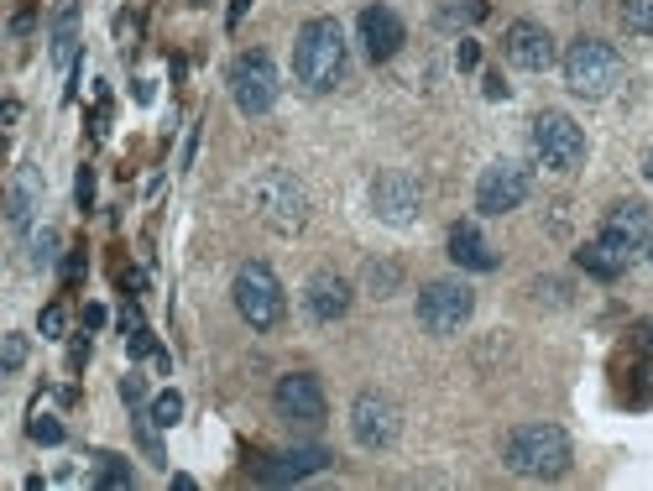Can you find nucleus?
Segmentation results:
<instances>
[{"label":"nucleus","mask_w":653,"mask_h":491,"mask_svg":"<svg viewBox=\"0 0 653 491\" xmlns=\"http://www.w3.org/2000/svg\"><path fill=\"white\" fill-rule=\"evenodd\" d=\"M152 418H157V429H173L183 418V397L178 392H157L152 397Z\"/></svg>","instance_id":"c85d7f7f"},{"label":"nucleus","mask_w":653,"mask_h":491,"mask_svg":"<svg viewBox=\"0 0 653 491\" xmlns=\"http://www.w3.org/2000/svg\"><path fill=\"white\" fill-rule=\"evenodd\" d=\"M27 251H32L27 262H32L37 272H42V267H53V262H58V230H53V225H37V230H32V241H27Z\"/></svg>","instance_id":"b1692460"},{"label":"nucleus","mask_w":653,"mask_h":491,"mask_svg":"<svg viewBox=\"0 0 653 491\" xmlns=\"http://www.w3.org/2000/svg\"><path fill=\"white\" fill-rule=\"evenodd\" d=\"M533 157L554 173H575L586 162V131H580L565 110H544L533 121Z\"/></svg>","instance_id":"423d86ee"},{"label":"nucleus","mask_w":653,"mask_h":491,"mask_svg":"<svg viewBox=\"0 0 653 491\" xmlns=\"http://www.w3.org/2000/svg\"><path fill=\"white\" fill-rule=\"evenodd\" d=\"M37 204H42V178H37V168H21V173L11 178V194H6V220H11V230H27L32 215H37Z\"/></svg>","instance_id":"412c9836"},{"label":"nucleus","mask_w":653,"mask_h":491,"mask_svg":"<svg viewBox=\"0 0 653 491\" xmlns=\"http://www.w3.org/2000/svg\"><path fill=\"white\" fill-rule=\"evenodd\" d=\"M0 121L16 126V121H21V105H16V100H6V105H0Z\"/></svg>","instance_id":"e433bc0d"},{"label":"nucleus","mask_w":653,"mask_h":491,"mask_svg":"<svg viewBox=\"0 0 653 491\" xmlns=\"http://www.w3.org/2000/svg\"><path fill=\"white\" fill-rule=\"evenodd\" d=\"M622 27L638 37H653V0H622Z\"/></svg>","instance_id":"bb28decb"},{"label":"nucleus","mask_w":653,"mask_h":491,"mask_svg":"<svg viewBox=\"0 0 653 491\" xmlns=\"http://www.w3.org/2000/svg\"><path fill=\"white\" fill-rule=\"evenodd\" d=\"M246 16V0H236V6H230V21H241Z\"/></svg>","instance_id":"4c0bfd02"},{"label":"nucleus","mask_w":653,"mask_h":491,"mask_svg":"<svg viewBox=\"0 0 653 491\" xmlns=\"http://www.w3.org/2000/svg\"><path fill=\"white\" fill-rule=\"evenodd\" d=\"M251 209L262 215L272 230H283V236H293V230H303V220H309V194H303V183L283 168H272L251 183Z\"/></svg>","instance_id":"39448f33"},{"label":"nucleus","mask_w":653,"mask_h":491,"mask_svg":"<svg viewBox=\"0 0 653 491\" xmlns=\"http://www.w3.org/2000/svg\"><path fill=\"white\" fill-rule=\"evenodd\" d=\"M27 439H32V444H63V418H53L48 408H32Z\"/></svg>","instance_id":"a878e982"},{"label":"nucleus","mask_w":653,"mask_h":491,"mask_svg":"<svg viewBox=\"0 0 653 491\" xmlns=\"http://www.w3.org/2000/svg\"><path fill=\"white\" fill-rule=\"evenodd\" d=\"M272 403H277V413H283V424H293V429H319L324 424V387L309 377V371H288L283 382H277V392H272Z\"/></svg>","instance_id":"9b49d317"},{"label":"nucleus","mask_w":653,"mask_h":491,"mask_svg":"<svg viewBox=\"0 0 653 491\" xmlns=\"http://www.w3.org/2000/svg\"><path fill=\"white\" fill-rule=\"evenodd\" d=\"M37 330H42V340H63V330H68V314H63V303H48V309L37 314Z\"/></svg>","instance_id":"c756f323"},{"label":"nucleus","mask_w":653,"mask_h":491,"mask_svg":"<svg viewBox=\"0 0 653 491\" xmlns=\"http://www.w3.org/2000/svg\"><path fill=\"white\" fill-rule=\"evenodd\" d=\"M648 262H653V241H648Z\"/></svg>","instance_id":"ea45409f"},{"label":"nucleus","mask_w":653,"mask_h":491,"mask_svg":"<svg viewBox=\"0 0 653 491\" xmlns=\"http://www.w3.org/2000/svg\"><path fill=\"white\" fill-rule=\"evenodd\" d=\"M643 173H648V183H653V152H648V162H643Z\"/></svg>","instance_id":"58836bf2"},{"label":"nucleus","mask_w":653,"mask_h":491,"mask_svg":"<svg viewBox=\"0 0 653 491\" xmlns=\"http://www.w3.org/2000/svg\"><path fill=\"white\" fill-rule=\"evenodd\" d=\"M68 361H74V366H84V361H89V335H84V340H74V350H68Z\"/></svg>","instance_id":"f704fd0d"},{"label":"nucleus","mask_w":653,"mask_h":491,"mask_svg":"<svg viewBox=\"0 0 653 491\" xmlns=\"http://www.w3.org/2000/svg\"><path fill=\"white\" fill-rule=\"evenodd\" d=\"M131 465L121 455H95V486L100 491H131Z\"/></svg>","instance_id":"5701e85b"},{"label":"nucleus","mask_w":653,"mask_h":491,"mask_svg":"<svg viewBox=\"0 0 653 491\" xmlns=\"http://www.w3.org/2000/svg\"><path fill=\"white\" fill-rule=\"evenodd\" d=\"M356 32H361V42H366V58H371V63L398 58V48L408 42L403 16L392 11V6H366V11L356 16Z\"/></svg>","instance_id":"ddd939ff"},{"label":"nucleus","mask_w":653,"mask_h":491,"mask_svg":"<svg viewBox=\"0 0 653 491\" xmlns=\"http://www.w3.org/2000/svg\"><path fill=\"white\" fill-rule=\"evenodd\" d=\"M502 465L528 481H554L570 471V434L559 424H518L502 439Z\"/></svg>","instance_id":"f03ea898"},{"label":"nucleus","mask_w":653,"mask_h":491,"mask_svg":"<svg viewBox=\"0 0 653 491\" xmlns=\"http://www.w3.org/2000/svg\"><path fill=\"white\" fill-rule=\"evenodd\" d=\"M303 309H309V319L319 324H335L351 314V283H345L340 272H314L309 283H303Z\"/></svg>","instance_id":"2eb2a0df"},{"label":"nucleus","mask_w":653,"mask_h":491,"mask_svg":"<svg viewBox=\"0 0 653 491\" xmlns=\"http://www.w3.org/2000/svg\"><path fill=\"white\" fill-rule=\"evenodd\" d=\"M633 246H622V241H612V236H596V241H586L575 251V262H580V272H591V277H601V283H617V277L633 267Z\"/></svg>","instance_id":"a211bd4d"},{"label":"nucleus","mask_w":653,"mask_h":491,"mask_svg":"<svg viewBox=\"0 0 653 491\" xmlns=\"http://www.w3.org/2000/svg\"><path fill=\"white\" fill-rule=\"evenodd\" d=\"M450 262L465 267V272H492L497 267V251H492V241H486L471 220H455L450 225Z\"/></svg>","instance_id":"6ab92c4d"},{"label":"nucleus","mask_w":653,"mask_h":491,"mask_svg":"<svg viewBox=\"0 0 653 491\" xmlns=\"http://www.w3.org/2000/svg\"><path fill=\"white\" fill-rule=\"evenodd\" d=\"M230 298H236V314L251 330H272V324H283V314H288L283 283H277V272L267 262H246L236 272V283H230Z\"/></svg>","instance_id":"20e7f679"},{"label":"nucleus","mask_w":653,"mask_h":491,"mask_svg":"<svg viewBox=\"0 0 653 491\" xmlns=\"http://www.w3.org/2000/svg\"><path fill=\"white\" fill-rule=\"evenodd\" d=\"M486 11H492V0H439L434 21L445 32H471L476 21H486Z\"/></svg>","instance_id":"4be33fe9"},{"label":"nucleus","mask_w":653,"mask_h":491,"mask_svg":"<svg viewBox=\"0 0 653 491\" xmlns=\"http://www.w3.org/2000/svg\"><path fill=\"white\" fill-rule=\"evenodd\" d=\"M74 199H79V209H95V168H79V178H74Z\"/></svg>","instance_id":"7c9ffc66"},{"label":"nucleus","mask_w":653,"mask_h":491,"mask_svg":"<svg viewBox=\"0 0 653 491\" xmlns=\"http://www.w3.org/2000/svg\"><path fill=\"white\" fill-rule=\"evenodd\" d=\"M565 84L580 100H606L622 84V53L601 37H580L565 48Z\"/></svg>","instance_id":"7ed1b4c3"},{"label":"nucleus","mask_w":653,"mask_h":491,"mask_svg":"<svg viewBox=\"0 0 653 491\" xmlns=\"http://www.w3.org/2000/svg\"><path fill=\"white\" fill-rule=\"evenodd\" d=\"M230 100H236V110L251 115V121L277 105V63L262 48H251L230 63Z\"/></svg>","instance_id":"6e6552de"},{"label":"nucleus","mask_w":653,"mask_h":491,"mask_svg":"<svg viewBox=\"0 0 653 491\" xmlns=\"http://www.w3.org/2000/svg\"><path fill=\"white\" fill-rule=\"evenodd\" d=\"M455 63L465 68V74H471V68L481 63V48H476V42H471V37H465V42H460V53H455Z\"/></svg>","instance_id":"473e14b6"},{"label":"nucleus","mask_w":653,"mask_h":491,"mask_svg":"<svg viewBox=\"0 0 653 491\" xmlns=\"http://www.w3.org/2000/svg\"><path fill=\"white\" fill-rule=\"evenodd\" d=\"M84 324H89V330H100V324H105V309H100V303H89V309H84Z\"/></svg>","instance_id":"c9c22d12"},{"label":"nucleus","mask_w":653,"mask_h":491,"mask_svg":"<svg viewBox=\"0 0 653 491\" xmlns=\"http://www.w3.org/2000/svg\"><path fill=\"white\" fill-rule=\"evenodd\" d=\"M27 366V335H0V371H21Z\"/></svg>","instance_id":"cd10ccee"},{"label":"nucleus","mask_w":653,"mask_h":491,"mask_svg":"<svg viewBox=\"0 0 653 491\" xmlns=\"http://www.w3.org/2000/svg\"><path fill=\"white\" fill-rule=\"evenodd\" d=\"M476 314V293L465 283H450V277H439V283L418 288V324H424L429 335H460L465 324Z\"/></svg>","instance_id":"0eeeda50"},{"label":"nucleus","mask_w":653,"mask_h":491,"mask_svg":"<svg viewBox=\"0 0 653 491\" xmlns=\"http://www.w3.org/2000/svg\"><path fill=\"white\" fill-rule=\"evenodd\" d=\"M502 53L512 68H528V74H544L554 63V37L539 27V21H512L502 37Z\"/></svg>","instance_id":"4468645a"},{"label":"nucleus","mask_w":653,"mask_h":491,"mask_svg":"<svg viewBox=\"0 0 653 491\" xmlns=\"http://www.w3.org/2000/svg\"><path fill=\"white\" fill-rule=\"evenodd\" d=\"M351 434H356V444H366V450H387V444H398V434H403L398 403H392L387 392H361L351 403Z\"/></svg>","instance_id":"1a4fd4ad"},{"label":"nucleus","mask_w":653,"mask_h":491,"mask_svg":"<svg viewBox=\"0 0 653 491\" xmlns=\"http://www.w3.org/2000/svg\"><path fill=\"white\" fill-rule=\"evenodd\" d=\"M601 236H612V241L633 246V251H648V241H653V215H648V204H638V199L612 204V209H606V220H601Z\"/></svg>","instance_id":"f3484780"},{"label":"nucleus","mask_w":653,"mask_h":491,"mask_svg":"<svg viewBox=\"0 0 653 491\" xmlns=\"http://www.w3.org/2000/svg\"><path fill=\"white\" fill-rule=\"evenodd\" d=\"M121 397L131 408H142V397H147V387H142V377H121Z\"/></svg>","instance_id":"2f4dec72"},{"label":"nucleus","mask_w":653,"mask_h":491,"mask_svg":"<svg viewBox=\"0 0 653 491\" xmlns=\"http://www.w3.org/2000/svg\"><path fill=\"white\" fill-rule=\"evenodd\" d=\"M63 277H68V283H79V277H84V251H74V256L63 262Z\"/></svg>","instance_id":"72a5a7b5"},{"label":"nucleus","mask_w":653,"mask_h":491,"mask_svg":"<svg viewBox=\"0 0 653 491\" xmlns=\"http://www.w3.org/2000/svg\"><path fill=\"white\" fill-rule=\"evenodd\" d=\"M314 471H330V450H324V444H298V450H283L277 460L256 465V481L288 486V481H303V476H314Z\"/></svg>","instance_id":"dca6fc26"},{"label":"nucleus","mask_w":653,"mask_h":491,"mask_svg":"<svg viewBox=\"0 0 653 491\" xmlns=\"http://www.w3.org/2000/svg\"><path fill=\"white\" fill-rule=\"evenodd\" d=\"M293 74L309 95H330L345 79V27L335 16L303 21V32L293 42Z\"/></svg>","instance_id":"f257e3e1"},{"label":"nucleus","mask_w":653,"mask_h":491,"mask_svg":"<svg viewBox=\"0 0 653 491\" xmlns=\"http://www.w3.org/2000/svg\"><path fill=\"white\" fill-rule=\"evenodd\" d=\"M48 37H53L48 58H53L58 68H68V63H74V53H79V0H58Z\"/></svg>","instance_id":"aec40b11"},{"label":"nucleus","mask_w":653,"mask_h":491,"mask_svg":"<svg viewBox=\"0 0 653 491\" xmlns=\"http://www.w3.org/2000/svg\"><path fill=\"white\" fill-rule=\"evenodd\" d=\"M418 204H424V189H418V178H408V173H382L371 183V209H377V220H387V225H408L418 215Z\"/></svg>","instance_id":"f8f14e48"},{"label":"nucleus","mask_w":653,"mask_h":491,"mask_svg":"<svg viewBox=\"0 0 653 491\" xmlns=\"http://www.w3.org/2000/svg\"><path fill=\"white\" fill-rule=\"evenodd\" d=\"M403 283V267L398 262H366V288L371 298H392V288Z\"/></svg>","instance_id":"393cba45"},{"label":"nucleus","mask_w":653,"mask_h":491,"mask_svg":"<svg viewBox=\"0 0 653 491\" xmlns=\"http://www.w3.org/2000/svg\"><path fill=\"white\" fill-rule=\"evenodd\" d=\"M528 189H533L528 168H523V162H512V157H502V162H492V168L476 178V209H481V215H507V209H518L528 199Z\"/></svg>","instance_id":"9d476101"}]
</instances>
